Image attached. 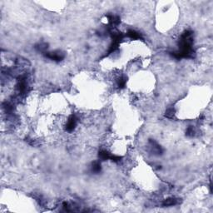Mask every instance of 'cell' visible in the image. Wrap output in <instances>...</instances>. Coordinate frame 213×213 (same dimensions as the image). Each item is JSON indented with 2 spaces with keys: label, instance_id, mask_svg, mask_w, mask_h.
Segmentation results:
<instances>
[{
  "label": "cell",
  "instance_id": "6da1fadb",
  "mask_svg": "<svg viewBox=\"0 0 213 213\" xmlns=\"http://www.w3.org/2000/svg\"><path fill=\"white\" fill-rule=\"evenodd\" d=\"M177 199L174 198V197H171V198H167V199L164 200L162 201V206L163 207H171V206H175L177 204Z\"/></svg>",
  "mask_w": 213,
  "mask_h": 213
}]
</instances>
